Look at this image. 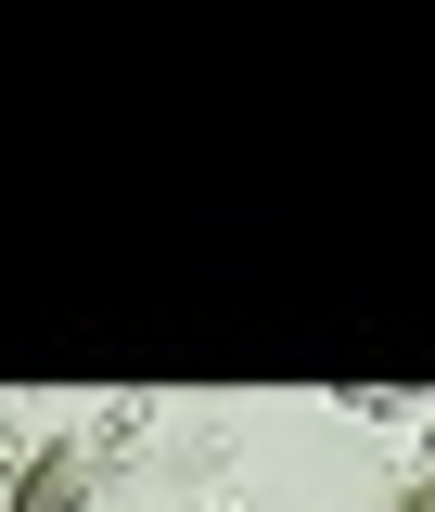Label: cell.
<instances>
[{"instance_id":"6da1fadb","label":"cell","mask_w":435,"mask_h":512,"mask_svg":"<svg viewBox=\"0 0 435 512\" xmlns=\"http://www.w3.org/2000/svg\"><path fill=\"white\" fill-rule=\"evenodd\" d=\"M384 512H435V500H423V474H410V487H397V500H384Z\"/></svg>"}]
</instances>
